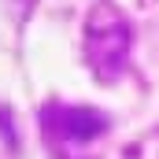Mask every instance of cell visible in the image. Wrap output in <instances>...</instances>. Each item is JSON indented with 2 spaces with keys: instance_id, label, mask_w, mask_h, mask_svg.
<instances>
[{
  "instance_id": "cell-2",
  "label": "cell",
  "mask_w": 159,
  "mask_h": 159,
  "mask_svg": "<svg viewBox=\"0 0 159 159\" xmlns=\"http://www.w3.org/2000/svg\"><path fill=\"white\" fill-rule=\"evenodd\" d=\"M104 129H107V115L96 107H67V104L44 107V133L56 144H85Z\"/></svg>"
},
{
  "instance_id": "cell-1",
  "label": "cell",
  "mask_w": 159,
  "mask_h": 159,
  "mask_svg": "<svg viewBox=\"0 0 159 159\" xmlns=\"http://www.w3.org/2000/svg\"><path fill=\"white\" fill-rule=\"evenodd\" d=\"M129 56V22L115 4L100 0L85 19V59L100 81H115Z\"/></svg>"
}]
</instances>
